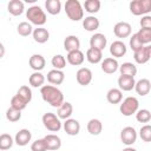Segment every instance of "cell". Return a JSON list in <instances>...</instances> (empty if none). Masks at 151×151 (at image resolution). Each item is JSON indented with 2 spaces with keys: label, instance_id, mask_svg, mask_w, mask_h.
Instances as JSON below:
<instances>
[{
  "label": "cell",
  "instance_id": "6da1fadb",
  "mask_svg": "<svg viewBox=\"0 0 151 151\" xmlns=\"http://www.w3.org/2000/svg\"><path fill=\"white\" fill-rule=\"evenodd\" d=\"M40 94L42 100L53 107L58 109L64 104V94L54 85H44L40 88Z\"/></svg>",
  "mask_w": 151,
  "mask_h": 151
},
{
  "label": "cell",
  "instance_id": "7a4b0ae2",
  "mask_svg": "<svg viewBox=\"0 0 151 151\" xmlns=\"http://www.w3.org/2000/svg\"><path fill=\"white\" fill-rule=\"evenodd\" d=\"M65 12L68 19L72 21H79L84 19V7L78 0H67L65 2Z\"/></svg>",
  "mask_w": 151,
  "mask_h": 151
},
{
  "label": "cell",
  "instance_id": "3957f363",
  "mask_svg": "<svg viewBox=\"0 0 151 151\" xmlns=\"http://www.w3.org/2000/svg\"><path fill=\"white\" fill-rule=\"evenodd\" d=\"M26 18L31 24L37 25L38 27H42V25H45L47 21L46 13L39 6H31L26 11Z\"/></svg>",
  "mask_w": 151,
  "mask_h": 151
},
{
  "label": "cell",
  "instance_id": "277c9868",
  "mask_svg": "<svg viewBox=\"0 0 151 151\" xmlns=\"http://www.w3.org/2000/svg\"><path fill=\"white\" fill-rule=\"evenodd\" d=\"M139 110V101L136 97H126L119 106V111L123 116L130 117L132 114H136Z\"/></svg>",
  "mask_w": 151,
  "mask_h": 151
},
{
  "label": "cell",
  "instance_id": "5b68a950",
  "mask_svg": "<svg viewBox=\"0 0 151 151\" xmlns=\"http://www.w3.org/2000/svg\"><path fill=\"white\" fill-rule=\"evenodd\" d=\"M129 7L133 15H147L151 12V0H133Z\"/></svg>",
  "mask_w": 151,
  "mask_h": 151
},
{
  "label": "cell",
  "instance_id": "8992f818",
  "mask_svg": "<svg viewBox=\"0 0 151 151\" xmlns=\"http://www.w3.org/2000/svg\"><path fill=\"white\" fill-rule=\"evenodd\" d=\"M41 120H42V124H44L45 129H47L51 132H58L63 126L61 122H60V118L55 113H52V112L45 113L42 116Z\"/></svg>",
  "mask_w": 151,
  "mask_h": 151
},
{
  "label": "cell",
  "instance_id": "52a82bcc",
  "mask_svg": "<svg viewBox=\"0 0 151 151\" xmlns=\"http://www.w3.org/2000/svg\"><path fill=\"white\" fill-rule=\"evenodd\" d=\"M120 139L126 146H131L137 140V131L132 126H125L120 131Z\"/></svg>",
  "mask_w": 151,
  "mask_h": 151
},
{
  "label": "cell",
  "instance_id": "ba28073f",
  "mask_svg": "<svg viewBox=\"0 0 151 151\" xmlns=\"http://www.w3.org/2000/svg\"><path fill=\"white\" fill-rule=\"evenodd\" d=\"M132 32V27L129 22L126 21H119L114 25L113 27V33L117 38H120V39H124V38H127L130 37Z\"/></svg>",
  "mask_w": 151,
  "mask_h": 151
},
{
  "label": "cell",
  "instance_id": "9c48e42d",
  "mask_svg": "<svg viewBox=\"0 0 151 151\" xmlns=\"http://www.w3.org/2000/svg\"><path fill=\"white\" fill-rule=\"evenodd\" d=\"M92 78H93L92 71L90 68H87V67H81L76 73V79H77L78 84L81 85V86L90 85V83L92 81Z\"/></svg>",
  "mask_w": 151,
  "mask_h": 151
},
{
  "label": "cell",
  "instance_id": "30bf717a",
  "mask_svg": "<svg viewBox=\"0 0 151 151\" xmlns=\"http://www.w3.org/2000/svg\"><path fill=\"white\" fill-rule=\"evenodd\" d=\"M126 51H127V48H126V45L122 41V40H116V41H113L112 44H111V46H110V53H111V55L116 59V58H122V57H124L125 54H126Z\"/></svg>",
  "mask_w": 151,
  "mask_h": 151
},
{
  "label": "cell",
  "instance_id": "8fae6325",
  "mask_svg": "<svg viewBox=\"0 0 151 151\" xmlns=\"http://www.w3.org/2000/svg\"><path fill=\"white\" fill-rule=\"evenodd\" d=\"M63 127L68 136H77L80 131V124L77 119L68 118L63 123Z\"/></svg>",
  "mask_w": 151,
  "mask_h": 151
},
{
  "label": "cell",
  "instance_id": "7c38bea8",
  "mask_svg": "<svg viewBox=\"0 0 151 151\" xmlns=\"http://www.w3.org/2000/svg\"><path fill=\"white\" fill-rule=\"evenodd\" d=\"M119 68V64L117 61V59H114L113 57L110 58H105L101 61V71L106 74H112L114 73Z\"/></svg>",
  "mask_w": 151,
  "mask_h": 151
},
{
  "label": "cell",
  "instance_id": "4fadbf2b",
  "mask_svg": "<svg viewBox=\"0 0 151 151\" xmlns=\"http://www.w3.org/2000/svg\"><path fill=\"white\" fill-rule=\"evenodd\" d=\"M32 138V133L28 129H21L17 132L15 137H14V142L18 146H25L31 142Z\"/></svg>",
  "mask_w": 151,
  "mask_h": 151
},
{
  "label": "cell",
  "instance_id": "5bb4252c",
  "mask_svg": "<svg viewBox=\"0 0 151 151\" xmlns=\"http://www.w3.org/2000/svg\"><path fill=\"white\" fill-rule=\"evenodd\" d=\"M106 44H107V39L103 33H94L90 39V47L100 51H103L106 47Z\"/></svg>",
  "mask_w": 151,
  "mask_h": 151
},
{
  "label": "cell",
  "instance_id": "9a60e30c",
  "mask_svg": "<svg viewBox=\"0 0 151 151\" xmlns=\"http://www.w3.org/2000/svg\"><path fill=\"white\" fill-rule=\"evenodd\" d=\"M28 64L31 66L32 70H34V72H40L41 70H44L45 65H46V60L45 58L41 55V54H32L29 60H28Z\"/></svg>",
  "mask_w": 151,
  "mask_h": 151
},
{
  "label": "cell",
  "instance_id": "2e32d148",
  "mask_svg": "<svg viewBox=\"0 0 151 151\" xmlns=\"http://www.w3.org/2000/svg\"><path fill=\"white\" fill-rule=\"evenodd\" d=\"M66 60L72 66H79V65H81L84 63L85 55H84V53L80 50H77V51L68 52L67 55H66Z\"/></svg>",
  "mask_w": 151,
  "mask_h": 151
},
{
  "label": "cell",
  "instance_id": "e0dca14e",
  "mask_svg": "<svg viewBox=\"0 0 151 151\" xmlns=\"http://www.w3.org/2000/svg\"><path fill=\"white\" fill-rule=\"evenodd\" d=\"M118 86H119V88L122 91H131L136 86L134 77L120 74V77L118 78Z\"/></svg>",
  "mask_w": 151,
  "mask_h": 151
},
{
  "label": "cell",
  "instance_id": "ac0fdd59",
  "mask_svg": "<svg viewBox=\"0 0 151 151\" xmlns=\"http://www.w3.org/2000/svg\"><path fill=\"white\" fill-rule=\"evenodd\" d=\"M134 90L139 96L144 97V96L149 94L150 91H151V81L149 79H146V78H142L138 81H136Z\"/></svg>",
  "mask_w": 151,
  "mask_h": 151
},
{
  "label": "cell",
  "instance_id": "d6986e66",
  "mask_svg": "<svg viewBox=\"0 0 151 151\" xmlns=\"http://www.w3.org/2000/svg\"><path fill=\"white\" fill-rule=\"evenodd\" d=\"M44 139L46 142V146H47L48 151H55L61 147V139L57 134H53V133L46 134L44 137Z\"/></svg>",
  "mask_w": 151,
  "mask_h": 151
},
{
  "label": "cell",
  "instance_id": "ffe728a7",
  "mask_svg": "<svg viewBox=\"0 0 151 151\" xmlns=\"http://www.w3.org/2000/svg\"><path fill=\"white\" fill-rule=\"evenodd\" d=\"M64 79H65V74L61 70L53 68V70L48 71V73H47V81L52 85H60V84H63Z\"/></svg>",
  "mask_w": 151,
  "mask_h": 151
},
{
  "label": "cell",
  "instance_id": "44dd1931",
  "mask_svg": "<svg viewBox=\"0 0 151 151\" xmlns=\"http://www.w3.org/2000/svg\"><path fill=\"white\" fill-rule=\"evenodd\" d=\"M24 9H25V5L21 0H11L7 5V11L14 17L21 15L24 13Z\"/></svg>",
  "mask_w": 151,
  "mask_h": 151
},
{
  "label": "cell",
  "instance_id": "7402d4cb",
  "mask_svg": "<svg viewBox=\"0 0 151 151\" xmlns=\"http://www.w3.org/2000/svg\"><path fill=\"white\" fill-rule=\"evenodd\" d=\"M64 48L65 51L72 52V51H77L80 48V40L77 35H68L65 38L64 40Z\"/></svg>",
  "mask_w": 151,
  "mask_h": 151
},
{
  "label": "cell",
  "instance_id": "603a6c76",
  "mask_svg": "<svg viewBox=\"0 0 151 151\" xmlns=\"http://www.w3.org/2000/svg\"><path fill=\"white\" fill-rule=\"evenodd\" d=\"M33 39L38 44H45L50 39V32L44 27H37L33 31Z\"/></svg>",
  "mask_w": 151,
  "mask_h": 151
},
{
  "label": "cell",
  "instance_id": "cb8c5ba5",
  "mask_svg": "<svg viewBox=\"0 0 151 151\" xmlns=\"http://www.w3.org/2000/svg\"><path fill=\"white\" fill-rule=\"evenodd\" d=\"M150 58L151 57H150V52H149L147 46H143L138 51L133 52V59L137 64H145L150 60Z\"/></svg>",
  "mask_w": 151,
  "mask_h": 151
},
{
  "label": "cell",
  "instance_id": "d4e9b609",
  "mask_svg": "<svg viewBox=\"0 0 151 151\" xmlns=\"http://www.w3.org/2000/svg\"><path fill=\"white\" fill-rule=\"evenodd\" d=\"M106 99L110 104H119L123 100V91L117 87H112L106 93Z\"/></svg>",
  "mask_w": 151,
  "mask_h": 151
},
{
  "label": "cell",
  "instance_id": "484cf974",
  "mask_svg": "<svg viewBox=\"0 0 151 151\" xmlns=\"http://www.w3.org/2000/svg\"><path fill=\"white\" fill-rule=\"evenodd\" d=\"M86 59L91 64H98V63L103 61V51L90 47L86 51Z\"/></svg>",
  "mask_w": 151,
  "mask_h": 151
},
{
  "label": "cell",
  "instance_id": "4316f807",
  "mask_svg": "<svg viewBox=\"0 0 151 151\" xmlns=\"http://www.w3.org/2000/svg\"><path fill=\"white\" fill-rule=\"evenodd\" d=\"M72 113H73V106L68 101H64V104L60 107H58V111H57V116L64 120L71 118Z\"/></svg>",
  "mask_w": 151,
  "mask_h": 151
},
{
  "label": "cell",
  "instance_id": "83f0119b",
  "mask_svg": "<svg viewBox=\"0 0 151 151\" xmlns=\"http://www.w3.org/2000/svg\"><path fill=\"white\" fill-rule=\"evenodd\" d=\"M99 25H100L99 19L96 18L94 15H88L85 19H83V27L88 32H93V31L98 29Z\"/></svg>",
  "mask_w": 151,
  "mask_h": 151
},
{
  "label": "cell",
  "instance_id": "f1b7e54d",
  "mask_svg": "<svg viewBox=\"0 0 151 151\" xmlns=\"http://www.w3.org/2000/svg\"><path fill=\"white\" fill-rule=\"evenodd\" d=\"M87 131L92 136H98L103 131V123L99 120V119H90L88 123H87Z\"/></svg>",
  "mask_w": 151,
  "mask_h": 151
},
{
  "label": "cell",
  "instance_id": "f546056e",
  "mask_svg": "<svg viewBox=\"0 0 151 151\" xmlns=\"http://www.w3.org/2000/svg\"><path fill=\"white\" fill-rule=\"evenodd\" d=\"M28 83L32 87H42L45 83V76L41 72H33L28 78Z\"/></svg>",
  "mask_w": 151,
  "mask_h": 151
},
{
  "label": "cell",
  "instance_id": "4dcf8cb0",
  "mask_svg": "<svg viewBox=\"0 0 151 151\" xmlns=\"http://www.w3.org/2000/svg\"><path fill=\"white\" fill-rule=\"evenodd\" d=\"M119 71H120V74L123 76H130V77H134L137 74V66L132 63H123L120 66H119Z\"/></svg>",
  "mask_w": 151,
  "mask_h": 151
},
{
  "label": "cell",
  "instance_id": "1f68e13d",
  "mask_svg": "<svg viewBox=\"0 0 151 151\" xmlns=\"http://www.w3.org/2000/svg\"><path fill=\"white\" fill-rule=\"evenodd\" d=\"M45 7H46V11L50 14L57 15L61 11V2L59 0H47L45 2Z\"/></svg>",
  "mask_w": 151,
  "mask_h": 151
},
{
  "label": "cell",
  "instance_id": "d6a6232c",
  "mask_svg": "<svg viewBox=\"0 0 151 151\" xmlns=\"http://www.w3.org/2000/svg\"><path fill=\"white\" fill-rule=\"evenodd\" d=\"M14 139L12 138L11 134L8 133H2L0 136V150L1 151H7L13 146Z\"/></svg>",
  "mask_w": 151,
  "mask_h": 151
},
{
  "label": "cell",
  "instance_id": "836d02e7",
  "mask_svg": "<svg viewBox=\"0 0 151 151\" xmlns=\"http://www.w3.org/2000/svg\"><path fill=\"white\" fill-rule=\"evenodd\" d=\"M33 27H32V24L27 22V21H22L18 25L17 27V32L19 33V35L21 37H28L29 34H33Z\"/></svg>",
  "mask_w": 151,
  "mask_h": 151
},
{
  "label": "cell",
  "instance_id": "e575fe53",
  "mask_svg": "<svg viewBox=\"0 0 151 151\" xmlns=\"http://www.w3.org/2000/svg\"><path fill=\"white\" fill-rule=\"evenodd\" d=\"M27 104L28 103L24 98H21L19 94L13 96L12 99H11V107H13V109H15L18 111H22L24 109H26Z\"/></svg>",
  "mask_w": 151,
  "mask_h": 151
},
{
  "label": "cell",
  "instance_id": "d590c367",
  "mask_svg": "<svg viewBox=\"0 0 151 151\" xmlns=\"http://www.w3.org/2000/svg\"><path fill=\"white\" fill-rule=\"evenodd\" d=\"M100 6H101V4H100L99 0H86L84 2V8L90 14L97 13L100 9Z\"/></svg>",
  "mask_w": 151,
  "mask_h": 151
},
{
  "label": "cell",
  "instance_id": "8d00e7d4",
  "mask_svg": "<svg viewBox=\"0 0 151 151\" xmlns=\"http://www.w3.org/2000/svg\"><path fill=\"white\" fill-rule=\"evenodd\" d=\"M51 64L55 70H61L63 71V68L66 66V59L61 54H55V55H53V58L51 60Z\"/></svg>",
  "mask_w": 151,
  "mask_h": 151
},
{
  "label": "cell",
  "instance_id": "74e56055",
  "mask_svg": "<svg viewBox=\"0 0 151 151\" xmlns=\"http://www.w3.org/2000/svg\"><path fill=\"white\" fill-rule=\"evenodd\" d=\"M136 119L139 123H149L151 120V112L147 109L138 110L137 113H136Z\"/></svg>",
  "mask_w": 151,
  "mask_h": 151
},
{
  "label": "cell",
  "instance_id": "f35d334b",
  "mask_svg": "<svg viewBox=\"0 0 151 151\" xmlns=\"http://www.w3.org/2000/svg\"><path fill=\"white\" fill-rule=\"evenodd\" d=\"M139 137L143 142H151V125L150 124H145L140 127L139 130Z\"/></svg>",
  "mask_w": 151,
  "mask_h": 151
},
{
  "label": "cell",
  "instance_id": "ab89813d",
  "mask_svg": "<svg viewBox=\"0 0 151 151\" xmlns=\"http://www.w3.org/2000/svg\"><path fill=\"white\" fill-rule=\"evenodd\" d=\"M137 34H138L143 45L151 42V28H140L137 32Z\"/></svg>",
  "mask_w": 151,
  "mask_h": 151
},
{
  "label": "cell",
  "instance_id": "60d3db41",
  "mask_svg": "<svg viewBox=\"0 0 151 151\" xmlns=\"http://www.w3.org/2000/svg\"><path fill=\"white\" fill-rule=\"evenodd\" d=\"M6 118L12 122V123H15L18 120L21 119V111H18L13 107H8L7 111H6Z\"/></svg>",
  "mask_w": 151,
  "mask_h": 151
},
{
  "label": "cell",
  "instance_id": "b9f144b4",
  "mask_svg": "<svg viewBox=\"0 0 151 151\" xmlns=\"http://www.w3.org/2000/svg\"><path fill=\"white\" fill-rule=\"evenodd\" d=\"M17 94H19L21 98H24L27 103H29L32 100V91H31V88L27 85L20 86L19 90H18V92H17Z\"/></svg>",
  "mask_w": 151,
  "mask_h": 151
},
{
  "label": "cell",
  "instance_id": "7bdbcfd3",
  "mask_svg": "<svg viewBox=\"0 0 151 151\" xmlns=\"http://www.w3.org/2000/svg\"><path fill=\"white\" fill-rule=\"evenodd\" d=\"M130 47H131V50L133 51V52H136V51H138L139 48H142L144 45L142 44V41H140V39H139V37H138V34L137 33H134V34H132V37L130 38Z\"/></svg>",
  "mask_w": 151,
  "mask_h": 151
},
{
  "label": "cell",
  "instance_id": "ee69618b",
  "mask_svg": "<svg viewBox=\"0 0 151 151\" xmlns=\"http://www.w3.org/2000/svg\"><path fill=\"white\" fill-rule=\"evenodd\" d=\"M31 150L32 151H47V146H46V142L44 138L41 139H37L31 144Z\"/></svg>",
  "mask_w": 151,
  "mask_h": 151
},
{
  "label": "cell",
  "instance_id": "f6af8a7d",
  "mask_svg": "<svg viewBox=\"0 0 151 151\" xmlns=\"http://www.w3.org/2000/svg\"><path fill=\"white\" fill-rule=\"evenodd\" d=\"M140 28H151V15H143L140 21Z\"/></svg>",
  "mask_w": 151,
  "mask_h": 151
},
{
  "label": "cell",
  "instance_id": "bcb514c9",
  "mask_svg": "<svg viewBox=\"0 0 151 151\" xmlns=\"http://www.w3.org/2000/svg\"><path fill=\"white\" fill-rule=\"evenodd\" d=\"M123 151H137L134 147H132V146H126L125 149H123Z\"/></svg>",
  "mask_w": 151,
  "mask_h": 151
},
{
  "label": "cell",
  "instance_id": "7dc6e473",
  "mask_svg": "<svg viewBox=\"0 0 151 151\" xmlns=\"http://www.w3.org/2000/svg\"><path fill=\"white\" fill-rule=\"evenodd\" d=\"M0 47H1V57H2V55H4V45L1 44V45H0Z\"/></svg>",
  "mask_w": 151,
  "mask_h": 151
},
{
  "label": "cell",
  "instance_id": "c3c4849f",
  "mask_svg": "<svg viewBox=\"0 0 151 151\" xmlns=\"http://www.w3.org/2000/svg\"><path fill=\"white\" fill-rule=\"evenodd\" d=\"M149 47V52H150V57H151V45L150 46H147Z\"/></svg>",
  "mask_w": 151,
  "mask_h": 151
}]
</instances>
